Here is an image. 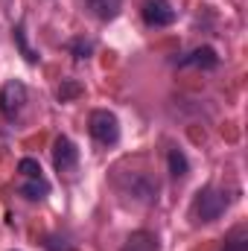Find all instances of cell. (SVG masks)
Returning <instances> with one entry per match:
<instances>
[{"instance_id":"obj_4","label":"cell","mask_w":248,"mask_h":251,"mask_svg":"<svg viewBox=\"0 0 248 251\" xmlns=\"http://www.w3.org/2000/svg\"><path fill=\"white\" fill-rule=\"evenodd\" d=\"M24 102H26V85H24V82L12 79V82H6V85L0 88V111H3V117L15 120V117L21 114Z\"/></svg>"},{"instance_id":"obj_11","label":"cell","mask_w":248,"mask_h":251,"mask_svg":"<svg viewBox=\"0 0 248 251\" xmlns=\"http://www.w3.org/2000/svg\"><path fill=\"white\" fill-rule=\"evenodd\" d=\"M167 164H170V176H173V178H184L187 173H190L187 155L181 152V149H170V155H167Z\"/></svg>"},{"instance_id":"obj_13","label":"cell","mask_w":248,"mask_h":251,"mask_svg":"<svg viewBox=\"0 0 248 251\" xmlns=\"http://www.w3.org/2000/svg\"><path fill=\"white\" fill-rule=\"evenodd\" d=\"M12 38H15V44L21 47V53H24V59H26V62H38V56L29 50V44H26V38H24V26H21V24L12 29Z\"/></svg>"},{"instance_id":"obj_15","label":"cell","mask_w":248,"mask_h":251,"mask_svg":"<svg viewBox=\"0 0 248 251\" xmlns=\"http://www.w3.org/2000/svg\"><path fill=\"white\" fill-rule=\"evenodd\" d=\"M79 94H82V85H79L76 79H64L62 88H59V100H62V102H67V100H76Z\"/></svg>"},{"instance_id":"obj_8","label":"cell","mask_w":248,"mask_h":251,"mask_svg":"<svg viewBox=\"0 0 248 251\" xmlns=\"http://www.w3.org/2000/svg\"><path fill=\"white\" fill-rule=\"evenodd\" d=\"M123 251H158V237L152 231H134L128 234Z\"/></svg>"},{"instance_id":"obj_9","label":"cell","mask_w":248,"mask_h":251,"mask_svg":"<svg viewBox=\"0 0 248 251\" xmlns=\"http://www.w3.org/2000/svg\"><path fill=\"white\" fill-rule=\"evenodd\" d=\"M85 6L99 18V21H114L120 12V0H85Z\"/></svg>"},{"instance_id":"obj_3","label":"cell","mask_w":248,"mask_h":251,"mask_svg":"<svg viewBox=\"0 0 248 251\" xmlns=\"http://www.w3.org/2000/svg\"><path fill=\"white\" fill-rule=\"evenodd\" d=\"M88 131H91V137H94L97 143L114 146V143L120 140V120H117L108 108H97V111H91V117H88Z\"/></svg>"},{"instance_id":"obj_16","label":"cell","mask_w":248,"mask_h":251,"mask_svg":"<svg viewBox=\"0 0 248 251\" xmlns=\"http://www.w3.org/2000/svg\"><path fill=\"white\" fill-rule=\"evenodd\" d=\"M70 53H73L76 59H91L94 44H91V41H85V38H76V41H70Z\"/></svg>"},{"instance_id":"obj_7","label":"cell","mask_w":248,"mask_h":251,"mask_svg":"<svg viewBox=\"0 0 248 251\" xmlns=\"http://www.w3.org/2000/svg\"><path fill=\"white\" fill-rule=\"evenodd\" d=\"M219 64V56L213 47H196L193 53H187L184 59L178 62V67H201V70H213Z\"/></svg>"},{"instance_id":"obj_5","label":"cell","mask_w":248,"mask_h":251,"mask_svg":"<svg viewBox=\"0 0 248 251\" xmlns=\"http://www.w3.org/2000/svg\"><path fill=\"white\" fill-rule=\"evenodd\" d=\"M140 15H143V24L146 26H170L175 21V9L170 0H143L140 3Z\"/></svg>"},{"instance_id":"obj_14","label":"cell","mask_w":248,"mask_h":251,"mask_svg":"<svg viewBox=\"0 0 248 251\" xmlns=\"http://www.w3.org/2000/svg\"><path fill=\"white\" fill-rule=\"evenodd\" d=\"M18 173H21L24 178H41V164H38L35 158H21Z\"/></svg>"},{"instance_id":"obj_2","label":"cell","mask_w":248,"mask_h":251,"mask_svg":"<svg viewBox=\"0 0 248 251\" xmlns=\"http://www.w3.org/2000/svg\"><path fill=\"white\" fill-rule=\"evenodd\" d=\"M225 210H228V196L222 190H213V187L198 190V196L193 201V213H196L198 222H216Z\"/></svg>"},{"instance_id":"obj_1","label":"cell","mask_w":248,"mask_h":251,"mask_svg":"<svg viewBox=\"0 0 248 251\" xmlns=\"http://www.w3.org/2000/svg\"><path fill=\"white\" fill-rule=\"evenodd\" d=\"M117 187L123 190L128 199L140 201V204H152L158 199V184L146 173H120L117 176Z\"/></svg>"},{"instance_id":"obj_10","label":"cell","mask_w":248,"mask_h":251,"mask_svg":"<svg viewBox=\"0 0 248 251\" xmlns=\"http://www.w3.org/2000/svg\"><path fill=\"white\" fill-rule=\"evenodd\" d=\"M21 193H24L29 201H38V199H44V196L50 193V184L44 181V176H41V178H26V181L21 184Z\"/></svg>"},{"instance_id":"obj_12","label":"cell","mask_w":248,"mask_h":251,"mask_svg":"<svg viewBox=\"0 0 248 251\" xmlns=\"http://www.w3.org/2000/svg\"><path fill=\"white\" fill-rule=\"evenodd\" d=\"M222 251H248V231H246V225H240V228H234V231L228 234L225 249H222Z\"/></svg>"},{"instance_id":"obj_6","label":"cell","mask_w":248,"mask_h":251,"mask_svg":"<svg viewBox=\"0 0 248 251\" xmlns=\"http://www.w3.org/2000/svg\"><path fill=\"white\" fill-rule=\"evenodd\" d=\"M76 161H79V149H76V143L70 140V137H56V143H53V164H56V170L59 173H67V170H73L76 167Z\"/></svg>"}]
</instances>
